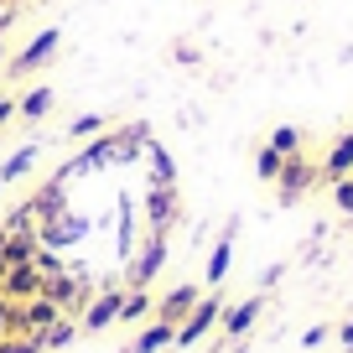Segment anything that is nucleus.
Instances as JSON below:
<instances>
[{"label": "nucleus", "mask_w": 353, "mask_h": 353, "mask_svg": "<svg viewBox=\"0 0 353 353\" xmlns=\"http://www.w3.org/2000/svg\"><path fill=\"white\" fill-rule=\"evenodd\" d=\"M37 270H42V276L47 281H52V276H63V270H68V260H63V254H57V250H47V244H42V250H37Z\"/></svg>", "instance_id": "nucleus-28"}, {"label": "nucleus", "mask_w": 353, "mask_h": 353, "mask_svg": "<svg viewBox=\"0 0 353 353\" xmlns=\"http://www.w3.org/2000/svg\"><path fill=\"white\" fill-rule=\"evenodd\" d=\"M172 57H176V63H182V68H192V63H198L203 52H198V47H192V42H176V52H172Z\"/></svg>", "instance_id": "nucleus-32"}, {"label": "nucleus", "mask_w": 353, "mask_h": 353, "mask_svg": "<svg viewBox=\"0 0 353 353\" xmlns=\"http://www.w3.org/2000/svg\"><path fill=\"white\" fill-rule=\"evenodd\" d=\"M260 317H265V291H254V296H244V301H229V307H223V317H219V332H223V338H244V332H250Z\"/></svg>", "instance_id": "nucleus-11"}, {"label": "nucleus", "mask_w": 353, "mask_h": 353, "mask_svg": "<svg viewBox=\"0 0 353 353\" xmlns=\"http://www.w3.org/2000/svg\"><path fill=\"white\" fill-rule=\"evenodd\" d=\"M37 250H42L37 229H21V234H11V239H6V260H11V265H32Z\"/></svg>", "instance_id": "nucleus-22"}, {"label": "nucleus", "mask_w": 353, "mask_h": 353, "mask_svg": "<svg viewBox=\"0 0 353 353\" xmlns=\"http://www.w3.org/2000/svg\"><path fill=\"white\" fill-rule=\"evenodd\" d=\"M281 161H286V156H281L276 145H260V151H254V176H260V182H276Z\"/></svg>", "instance_id": "nucleus-26"}, {"label": "nucleus", "mask_w": 353, "mask_h": 353, "mask_svg": "<svg viewBox=\"0 0 353 353\" xmlns=\"http://www.w3.org/2000/svg\"><path fill=\"white\" fill-rule=\"evenodd\" d=\"M145 141H151V125L145 120H130V125H114V161H135L145 156Z\"/></svg>", "instance_id": "nucleus-15"}, {"label": "nucleus", "mask_w": 353, "mask_h": 353, "mask_svg": "<svg viewBox=\"0 0 353 353\" xmlns=\"http://www.w3.org/2000/svg\"><path fill=\"white\" fill-rule=\"evenodd\" d=\"M11 312H16V301L0 296V338H11Z\"/></svg>", "instance_id": "nucleus-33"}, {"label": "nucleus", "mask_w": 353, "mask_h": 353, "mask_svg": "<svg viewBox=\"0 0 353 353\" xmlns=\"http://www.w3.org/2000/svg\"><path fill=\"white\" fill-rule=\"evenodd\" d=\"M16 120V99H11V94H0V125H11Z\"/></svg>", "instance_id": "nucleus-34"}, {"label": "nucleus", "mask_w": 353, "mask_h": 353, "mask_svg": "<svg viewBox=\"0 0 353 353\" xmlns=\"http://www.w3.org/2000/svg\"><path fill=\"white\" fill-rule=\"evenodd\" d=\"M42 291H47V276L37 265H11L6 281H0V296L6 301H32V296H42Z\"/></svg>", "instance_id": "nucleus-13"}, {"label": "nucleus", "mask_w": 353, "mask_h": 353, "mask_svg": "<svg viewBox=\"0 0 353 353\" xmlns=\"http://www.w3.org/2000/svg\"><path fill=\"white\" fill-rule=\"evenodd\" d=\"M135 203L120 198V260H135Z\"/></svg>", "instance_id": "nucleus-23"}, {"label": "nucleus", "mask_w": 353, "mask_h": 353, "mask_svg": "<svg viewBox=\"0 0 353 353\" xmlns=\"http://www.w3.org/2000/svg\"><path fill=\"white\" fill-rule=\"evenodd\" d=\"M265 145H276L281 156H296V151H301V130H296V125H276Z\"/></svg>", "instance_id": "nucleus-27"}, {"label": "nucleus", "mask_w": 353, "mask_h": 353, "mask_svg": "<svg viewBox=\"0 0 353 353\" xmlns=\"http://www.w3.org/2000/svg\"><path fill=\"white\" fill-rule=\"evenodd\" d=\"M125 291H130V286H120V281H110L104 291H94V301H88L83 317H78V332H104V327H114V322H120Z\"/></svg>", "instance_id": "nucleus-6"}, {"label": "nucleus", "mask_w": 353, "mask_h": 353, "mask_svg": "<svg viewBox=\"0 0 353 353\" xmlns=\"http://www.w3.org/2000/svg\"><path fill=\"white\" fill-rule=\"evenodd\" d=\"M234 239H239V219H229V223H223L219 244H213L208 265H203V281H208V291H219L223 281H229V270H234Z\"/></svg>", "instance_id": "nucleus-10"}, {"label": "nucleus", "mask_w": 353, "mask_h": 353, "mask_svg": "<svg viewBox=\"0 0 353 353\" xmlns=\"http://www.w3.org/2000/svg\"><path fill=\"white\" fill-rule=\"evenodd\" d=\"M338 343H343V353H353V322H343V327H338Z\"/></svg>", "instance_id": "nucleus-35"}, {"label": "nucleus", "mask_w": 353, "mask_h": 353, "mask_svg": "<svg viewBox=\"0 0 353 353\" xmlns=\"http://www.w3.org/2000/svg\"><path fill=\"white\" fill-rule=\"evenodd\" d=\"M37 156H42L37 145H16V151L6 156V161H0V182H21V176L37 166Z\"/></svg>", "instance_id": "nucleus-21"}, {"label": "nucleus", "mask_w": 353, "mask_h": 353, "mask_svg": "<svg viewBox=\"0 0 353 353\" xmlns=\"http://www.w3.org/2000/svg\"><path fill=\"white\" fill-rule=\"evenodd\" d=\"M83 234H88V219H78L73 208L57 213V219H47V223H37V239H42L47 250H68V244H78Z\"/></svg>", "instance_id": "nucleus-12"}, {"label": "nucleus", "mask_w": 353, "mask_h": 353, "mask_svg": "<svg viewBox=\"0 0 353 353\" xmlns=\"http://www.w3.org/2000/svg\"><path fill=\"white\" fill-rule=\"evenodd\" d=\"M73 338H78V317H57L52 327L42 332V353H47V348H68Z\"/></svg>", "instance_id": "nucleus-24"}, {"label": "nucleus", "mask_w": 353, "mask_h": 353, "mask_svg": "<svg viewBox=\"0 0 353 353\" xmlns=\"http://www.w3.org/2000/svg\"><path fill=\"white\" fill-rule=\"evenodd\" d=\"M52 104H57V88L32 83V88L21 94V99H16V114H21L26 125H37V120H47V114H52Z\"/></svg>", "instance_id": "nucleus-18"}, {"label": "nucleus", "mask_w": 353, "mask_h": 353, "mask_svg": "<svg viewBox=\"0 0 353 353\" xmlns=\"http://www.w3.org/2000/svg\"><path fill=\"white\" fill-rule=\"evenodd\" d=\"M0 188H6V182H0Z\"/></svg>", "instance_id": "nucleus-39"}, {"label": "nucleus", "mask_w": 353, "mask_h": 353, "mask_svg": "<svg viewBox=\"0 0 353 353\" xmlns=\"http://www.w3.org/2000/svg\"><path fill=\"white\" fill-rule=\"evenodd\" d=\"M145 161H151V182L156 188H176V161H172V151H166L161 141H145Z\"/></svg>", "instance_id": "nucleus-20"}, {"label": "nucleus", "mask_w": 353, "mask_h": 353, "mask_svg": "<svg viewBox=\"0 0 353 353\" xmlns=\"http://www.w3.org/2000/svg\"><path fill=\"white\" fill-rule=\"evenodd\" d=\"M0 68H6V42H0Z\"/></svg>", "instance_id": "nucleus-37"}, {"label": "nucleus", "mask_w": 353, "mask_h": 353, "mask_svg": "<svg viewBox=\"0 0 353 353\" xmlns=\"http://www.w3.org/2000/svg\"><path fill=\"white\" fill-rule=\"evenodd\" d=\"M21 213L32 223H47V219H57V213H68V182H63V176H47L42 188L21 203Z\"/></svg>", "instance_id": "nucleus-8"}, {"label": "nucleus", "mask_w": 353, "mask_h": 353, "mask_svg": "<svg viewBox=\"0 0 353 353\" xmlns=\"http://www.w3.org/2000/svg\"><path fill=\"white\" fill-rule=\"evenodd\" d=\"M223 307H229V296H223V291H203V296H198V307H192V317L182 322V327H176V343H172V348H198V343L208 338L213 327H219Z\"/></svg>", "instance_id": "nucleus-1"}, {"label": "nucleus", "mask_w": 353, "mask_h": 353, "mask_svg": "<svg viewBox=\"0 0 353 353\" xmlns=\"http://www.w3.org/2000/svg\"><path fill=\"white\" fill-rule=\"evenodd\" d=\"M120 353H130V343H125V348H120Z\"/></svg>", "instance_id": "nucleus-38"}, {"label": "nucleus", "mask_w": 353, "mask_h": 353, "mask_svg": "<svg viewBox=\"0 0 353 353\" xmlns=\"http://www.w3.org/2000/svg\"><path fill=\"white\" fill-rule=\"evenodd\" d=\"M156 270H166V234H145L130 260V286H151Z\"/></svg>", "instance_id": "nucleus-9"}, {"label": "nucleus", "mask_w": 353, "mask_h": 353, "mask_svg": "<svg viewBox=\"0 0 353 353\" xmlns=\"http://www.w3.org/2000/svg\"><path fill=\"white\" fill-rule=\"evenodd\" d=\"M176 219H182V192L176 188H145V203H141V223L145 234H172Z\"/></svg>", "instance_id": "nucleus-3"}, {"label": "nucleus", "mask_w": 353, "mask_h": 353, "mask_svg": "<svg viewBox=\"0 0 353 353\" xmlns=\"http://www.w3.org/2000/svg\"><path fill=\"white\" fill-rule=\"evenodd\" d=\"M0 353H42V338H21V332H11V338H0Z\"/></svg>", "instance_id": "nucleus-30"}, {"label": "nucleus", "mask_w": 353, "mask_h": 353, "mask_svg": "<svg viewBox=\"0 0 353 353\" xmlns=\"http://www.w3.org/2000/svg\"><path fill=\"white\" fill-rule=\"evenodd\" d=\"M198 296H203L198 286H172L166 296H156V317L172 322V327H182V322L192 317V307H198Z\"/></svg>", "instance_id": "nucleus-14"}, {"label": "nucleus", "mask_w": 353, "mask_h": 353, "mask_svg": "<svg viewBox=\"0 0 353 353\" xmlns=\"http://www.w3.org/2000/svg\"><path fill=\"white\" fill-rule=\"evenodd\" d=\"M99 130H110V114H78V120L68 125V141H94Z\"/></svg>", "instance_id": "nucleus-25"}, {"label": "nucleus", "mask_w": 353, "mask_h": 353, "mask_svg": "<svg viewBox=\"0 0 353 353\" xmlns=\"http://www.w3.org/2000/svg\"><path fill=\"white\" fill-rule=\"evenodd\" d=\"M151 317H156L151 286H130V291H125V301H120V322H125V327H141V322H151Z\"/></svg>", "instance_id": "nucleus-19"}, {"label": "nucleus", "mask_w": 353, "mask_h": 353, "mask_svg": "<svg viewBox=\"0 0 353 353\" xmlns=\"http://www.w3.org/2000/svg\"><path fill=\"white\" fill-rule=\"evenodd\" d=\"M172 343H176V327H172V322H161V317H151V322L135 327L130 353H161V348H172Z\"/></svg>", "instance_id": "nucleus-16"}, {"label": "nucleus", "mask_w": 353, "mask_h": 353, "mask_svg": "<svg viewBox=\"0 0 353 353\" xmlns=\"http://www.w3.org/2000/svg\"><path fill=\"white\" fill-rule=\"evenodd\" d=\"M322 182V166L317 161H307V156H286L281 161V176H276V188H281V208H291V203H301L312 188Z\"/></svg>", "instance_id": "nucleus-4"}, {"label": "nucleus", "mask_w": 353, "mask_h": 353, "mask_svg": "<svg viewBox=\"0 0 353 353\" xmlns=\"http://www.w3.org/2000/svg\"><path fill=\"white\" fill-rule=\"evenodd\" d=\"M327 188H332L338 213H348V219H353V176H338V182H327Z\"/></svg>", "instance_id": "nucleus-29"}, {"label": "nucleus", "mask_w": 353, "mask_h": 353, "mask_svg": "<svg viewBox=\"0 0 353 353\" xmlns=\"http://www.w3.org/2000/svg\"><path fill=\"white\" fill-rule=\"evenodd\" d=\"M57 42H63V32H57V26H42V32H37V37H32V42H26L16 57H6V68H0V73H6V78H32L37 68L52 63Z\"/></svg>", "instance_id": "nucleus-2"}, {"label": "nucleus", "mask_w": 353, "mask_h": 353, "mask_svg": "<svg viewBox=\"0 0 353 353\" xmlns=\"http://www.w3.org/2000/svg\"><path fill=\"white\" fill-rule=\"evenodd\" d=\"M47 301H52L63 317H83V307L94 301V286H88V276H78V270H63V276H52L47 281V291H42Z\"/></svg>", "instance_id": "nucleus-5"}, {"label": "nucleus", "mask_w": 353, "mask_h": 353, "mask_svg": "<svg viewBox=\"0 0 353 353\" xmlns=\"http://www.w3.org/2000/svg\"><path fill=\"white\" fill-rule=\"evenodd\" d=\"M327 338H332V327H327V322H322V327H307V332H301V348H322Z\"/></svg>", "instance_id": "nucleus-31"}, {"label": "nucleus", "mask_w": 353, "mask_h": 353, "mask_svg": "<svg viewBox=\"0 0 353 353\" xmlns=\"http://www.w3.org/2000/svg\"><path fill=\"white\" fill-rule=\"evenodd\" d=\"M63 317V312L52 307L47 296H32V301H16V312H11V332H21V338H42L52 322Z\"/></svg>", "instance_id": "nucleus-7"}, {"label": "nucleus", "mask_w": 353, "mask_h": 353, "mask_svg": "<svg viewBox=\"0 0 353 353\" xmlns=\"http://www.w3.org/2000/svg\"><path fill=\"white\" fill-rule=\"evenodd\" d=\"M322 182H338V176H353V130L338 135V141L327 145V156H322Z\"/></svg>", "instance_id": "nucleus-17"}, {"label": "nucleus", "mask_w": 353, "mask_h": 353, "mask_svg": "<svg viewBox=\"0 0 353 353\" xmlns=\"http://www.w3.org/2000/svg\"><path fill=\"white\" fill-rule=\"evenodd\" d=\"M6 270H11V260H6V254H0V281H6Z\"/></svg>", "instance_id": "nucleus-36"}]
</instances>
